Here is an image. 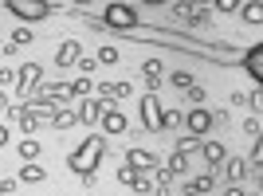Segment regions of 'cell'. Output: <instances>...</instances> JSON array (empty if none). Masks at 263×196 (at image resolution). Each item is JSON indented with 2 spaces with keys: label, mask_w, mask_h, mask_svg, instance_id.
Masks as SVG:
<instances>
[{
  "label": "cell",
  "mask_w": 263,
  "mask_h": 196,
  "mask_svg": "<svg viewBox=\"0 0 263 196\" xmlns=\"http://www.w3.org/2000/svg\"><path fill=\"white\" fill-rule=\"evenodd\" d=\"M102 153H106V138H95V133H90V138H83V145L67 157V169H71L75 177H95Z\"/></svg>",
  "instance_id": "6da1fadb"
},
{
  "label": "cell",
  "mask_w": 263,
  "mask_h": 196,
  "mask_svg": "<svg viewBox=\"0 0 263 196\" xmlns=\"http://www.w3.org/2000/svg\"><path fill=\"white\" fill-rule=\"evenodd\" d=\"M4 8H8L12 16H20V20L35 24V20H44V16H51L55 4L51 0H4Z\"/></svg>",
  "instance_id": "7a4b0ae2"
},
{
  "label": "cell",
  "mask_w": 263,
  "mask_h": 196,
  "mask_svg": "<svg viewBox=\"0 0 263 196\" xmlns=\"http://www.w3.org/2000/svg\"><path fill=\"white\" fill-rule=\"evenodd\" d=\"M102 24H106V28H118V32H130V28H138V24H142V16H138V8H134V4H106Z\"/></svg>",
  "instance_id": "3957f363"
},
{
  "label": "cell",
  "mask_w": 263,
  "mask_h": 196,
  "mask_svg": "<svg viewBox=\"0 0 263 196\" xmlns=\"http://www.w3.org/2000/svg\"><path fill=\"white\" fill-rule=\"evenodd\" d=\"M40 83H44V67H40V63H24L20 71H16V94H20L24 102H28V98H35Z\"/></svg>",
  "instance_id": "277c9868"
},
{
  "label": "cell",
  "mask_w": 263,
  "mask_h": 196,
  "mask_svg": "<svg viewBox=\"0 0 263 196\" xmlns=\"http://www.w3.org/2000/svg\"><path fill=\"white\" fill-rule=\"evenodd\" d=\"M212 126H216V118H212V110H204V106H193L185 114V133H189V138H197V142L209 138Z\"/></svg>",
  "instance_id": "5b68a950"
},
{
  "label": "cell",
  "mask_w": 263,
  "mask_h": 196,
  "mask_svg": "<svg viewBox=\"0 0 263 196\" xmlns=\"http://www.w3.org/2000/svg\"><path fill=\"white\" fill-rule=\"evenodd\" d=\"M126 169L145 177V173H154V169H161V161H157V153H149V149H126Z\"/></svg>",
  "instance_id": "8992f818"
},
{
  "label": "cell",
  "mask_w": 263,
  "mask_h": 196,
  "mask_svg": "<svg viewBox=\"0 0 263 196\" xmlns=\"http://www.w3.org/2000/svg\"><path fill=\"white\" fill-rule=\"evenodd\" d=\"M138 114H142V126H145L149 133L161 130V102H157V94H145L142 106H138Z\"/></svg>",
  "instance_id": "52a82bcc"
},
{
  "label": "cell",
  "mask_w": 263,
  "mask_h": 196,
  "mask_svg": "<svg viewBox=\"0 0 263 196\" xmlns=\"http://www.w3.org/2000/svg\"><path fill=\"white\" fill-rule=\"evenodd\" d=\"M102 110H106V102H102V98H83V106L75 110V122H83V126H99Z\"/></svg>",
  "instance_id": "ba28073f"
},
{
  "label": "cell",
  "mask_w": 263,
  "mask_h": 196,
  "mask_svg": "<svg viewBox=\"0 0 263 196\" xmlns=\"http://www.w3.org/2000/svg\"><path fill=\"white\" fill-rule=\"evenodd\" d=\"M99 126H102L106 133H126L130 118L122 114V106H106V110H102V118H99Z\"/></svg>",
  "instance_id": "9c48e42d"
},
{
  "label": "cell",
  "mask_w": 263,
  "mask_h": 196,
  "mask_svg": "<svg viewBox=\"0 0 263 196\" xmlns=\"http://www.w3.org/2000/svg\"><path fill=\"white\" fill-rule=\"evenodd\" d=\"M95 90H99V98L106 102V106L114 102V98H130V94H134V87L126 83V79H122V83H99Z\"/></svg>",
  "instance_id": "30bf717a"
},
{
  "label": "cell",
  "mask_w": 263,
  "mask_h": 196,
  "mask_svg": "<svg viewBox=\"0 0 263 196\" xmlns=\"http://www.w3.org/2000/svg\"><path fill=\"white\" fill-rule=\"evenodd\" d=\"M79 59H83V44H75V40L59 44V51H55V67H75Z\"/></svg>",
  "instance_id": "8fae6325"
},
{
  "label": "cell",
  "mask_w": 263,
  "mask_h": 196,
  "mask_svg": "<svg viewBox=\"0 0 263 196\" xmlns=\"http://www.w3.org/2000/svg\"><path fill=\"white\" fill-rule=\"evenodd\" d=\"M142 79H145V90L157 94V87H161V59H145L142 63Z\"/></svg>",
  "instance_id": "7c38bea8"
},
{
  "label": "cell",
  "mask_w": 263,
  "mask_h": 196,
  "mask_svg": "<svg viewBox=\"0 0 263 196\" xmlns=\"http://www.w3.org/2000/svg\"><path fill=\"white\" fill-rule=\"evenodd\" d=\"M224 177H228V185H243L248 181V161L243 157H228L224 161Z\"/></svg>",
  "instance_id": "4fadbf2b"
},
{
  "label": "cell",
  "mask_w": 263,
  "mask_h": 196,
  "mask_svg": "<svg viewBox=\"0 0 263 196\" xmlns=\"http://www.w3.org/2000/svg\"><path fill=\"white\" fill-rule=\"evenodd\" d=\"M200 153H204V161H209L212 169H220V165L228 161V149H224V142H200Z\"/></svg>",
  "instance_id": "5bb4252c"
},
{
  "label": "cell",
  "mask_w": 263,
  "mask_h": 196,
  "mask_svg": "<svg viewBox=\"0 0 263 196\" xmlns=\"http://www.w3.org/2000/svg\"><path fill=\"white\" fill-rule=\"evenodd\" d=\"M40 98H47V102H67L71 98V90H67V83H40V90H35Z\"/></svg>",
  "instance_id": "9a60e30c"
},
{
  "label": "cell",
  "mask_w": 263,
  "mask_h": 196,
  "mask_svg": "<svg viewBox=\"0 0 263 196\" xmlns=\"http://www.w3.org/2000/svg\"><path fill=\"white\" fill-rule=\"evenodd\" d=\"M243 71H248L252 79H263V47H259V44L243 55Z\"/></svg>",
  "instance_id": "2e32d148"
},
{
  "label": "cell",
  "mask_w": 263,
  "mask_h": 196,
  "mask_svg": "<svg viewBox=\"0 0 263 196\" xmlns=\"http://www.w3.org/2000/svg\"><path fill=\"white\" fill-rule=\"evenodd\" d=\"M185 185H189V192H193V196H209L212 188H216V173H200L197 181H185Z\"/></svg>",
  "instance_id": "e0dca14e"
},
{
  "label": "cell",
  "mask_w": 263,
  "mask_h": 196,
  "mask_svg": "<svg viewBox=\"0 0 263 196\" xmlns=\"http://www.w3.org/2000/svg\"><path fill=\"white\" fill-rule=\"evenodd\" d=\"M16 181H20V185H40V181H47V169H40V165H24L20 169V177H16Z\"/></svg>",
  "instance_id": "ac0fdd59"
},
{
  "label": "cell",
  "mask_w": 263,
  "mask_h": 196,
  "mask_svg": "<svg viewBox=\"0 0 263 196\" xmlns=\"http://www.w3.org/2000/svg\"><path fill=\"white\" fill-rule=\"evenodd\" d=\"M12 114H16V122H20V130H24V133H32L35 126L44 122V118H40V114H35L32 106H28V110H16V106H12Z\"/></svg>",
  "instance_id": "d6986e66"
},
{
  "label": "cell",
  "mask_w": 263,
  "mask_h": 196,
  "mask_svg": "<svg viewBox=\"0 0 263 196\" xmlns=\"http://www.w3.org/2000/svg\"><path fill=\"white\" fill-rule=\"evenodd\" d=\"M55 126V130H67V126H75V110H67V106H55L51 110V118H47Z\"/></svg>",
  "instance_id": "ffe728a7"
},
{
  "label": "cell",
  "mask_w": 263,
  "mask_h": 196,
  "mask_svg": "<svg viewBox=\"0 0 263 196\" xmlns=\"http://www.w3.org/2000/svg\"><path fill=\"white\" fill-rule=\"evenodd\" d=\"M161 169H165L169 177H185V169H189V153H173V157H169Z\"/></svg>",
  "instance_id": "44dd1931"
},
{
  "label": "cell",
  "mask_w": 263,
  "mask_h": 196,
  "mask_svg": "<svg viewBox=\"0 0 263 196\" xmlns=\"http://www.w3.org/2000/svg\"><path fill=\"white\" fill-rule=\"evenodd\" d=\"M181 122H185V114L177 106H161V130H177Z\"/></svg>",
  "instance_id": "7402d4cb"
},
{
  "label": "cell",
  "mask_w": 263,
  "mask_h": 196,
  "mask_svg": "<svg viewBox=\"0 0 263 196\" xmlns=\"http://www.w3.org/2000/svg\"><path fill=\"white\" fill-rule=\"evenodd\" d=\"M236 12H240L248 24H263V4H259V0H252V4H240Z\"/></svg>",
  "instance_id": "603a6c76"
},
{
  "label": "cell",
  "mask_w": 263,
  "mask_h": 196,
  "mask_svg": "<svg viewBox=\"0 0 263 196\" xmlns=\"http://www.w3.org/2000/svg\"><path fill=\"white\" fill-rule=\"evenodd\" d=\"M16 153H20V161H24V165H32L35 157H40V142H32V138H24V142H20V149H16Z\"/></svg>",
  "instance_id": "cb8c5ba5"
},
{
  "label": "cell",
  "mask_w": 263,
  "mask_h": 196,
  "mask_svg": "<svg viewBox=\"0 0 263 196\" xmlns=\"http://www.w3.org/2000/svg\"><path fill=\"white\" fill-rule=\"evenodd\" d=\"M67 90H71V98H87L95 90V83L90 79H75V83H67Z\"/></svg>",
  "instance_id": "d4e9b609"
},
{
  "label": "cell",
  "mask_w": 263,
  "mask_h": 196,
  "mask_svg": "<svg viewBox=\"0 0 263 196\" xmlns=\"http://www.w3.org/2000/svg\"><path fill=\"white\" fill-rule=\"evenodd\" d=\"M95 63H118V47H114V44H102L99 55H95Z\"/></svg>",
  "instance_id": "484cf974"
},
{
  "label": "cell",
  "mask_w": 263,
  "mask_h": 196,
  "mask_svg": "<svg viewBox=\"0 0 263 196\" xmlns=\"http://www.w3.org/2000/svg\"><path fill=\"white\" fill-rule=\"evenodd\" d=\"M169 83H173L177 90H189V87H193V75H189V71H173V75H169Z\"/></svg>",
  "instance_id": "4316f807"
},
{
  "label": "cell",
  "mask_w": 263,
  "mask_h": 196,
  "mask_svg": "<svg viewBox=\"0 0 263 196\" xmlns=\"http://www.w3.org/2000/svg\"><path fill=\"white\" fill-rule=\"evenodd\" d=\"M79 71H83V79H90V75H95V71H99V63H95V59H90V55H83V59H79Z\"/></svg>",
  "instance_id": "83f0119b"
},
{
  "label": "cell",
  "mask_w": 263,
  "mask_h": 196,
  "mask_svg": "<svg viewBox=\"0 0 263 196\" xmlns=\"http://www.w3.org/2000/svg\"><path fill=\"white\" fill-rule=\"evenodd\" d=\"M134 181H138V173L122 165V169H118V185H122V188H134Z\"/></svg>",
  "instance_id": "f1b7e54d"
},
{
  "label": "cell",
  "mask_w": 263,
  "mask_h": 196,
  "mask_svg": "<svg viewBox=\"0 0 263 196\" xmlns=\"http://www.w3.org/2000/svg\"><path fill=\"white\" fill-rule=\"evenodd\" d=\"M20 44H32V32H28V28H16V32H12V47H20Z\"/></svg>",
  "instance_id": "f546056e"
},
{
  "label": "cell",
  "mask_w": 263,
  "mask_h": 196,
  "mask_svg": "<svg viewBox=\"0 0 263 196\" xmlns=\"http://www.w3.org/2000/svg\"><path fill=\"white\" fill-rule=\"evenodd\" d=\"M134 192H142V196H149V192H154V185H149V181H145V177H138V181H134Z\"/></svg>",
  "instance_id": "4dcf8cb0"
},
{
  "label": "cell",
  "mask_w": 263,
  "mask_h": 196,
  "mask_svg": "<svg viewBox=\"0 0 263 196\" xmlns=\"http://www.w3.org/2000/svg\"><path fill=\"white\" fill-rule=\"evenodd\" d=\"M189 102H197V106H200V102H204V90H200L197 83H193V87H189Z\"/></svg>",
  "instance_id": "1f68e13d"
},
{
  "label": "cell",
  "mask_w": 263,
  "mask_h": 196,
  "mask_svg": "<svg viewBox=\"0 0 263 196\" xmlns=\"http://www.w3.org/2000/svg\"><path fill=\"white\" fill-rule=\"evenodd\" d=\"M8 83H16V71H8V67H0V87H8Z\"/></svg>",
  "instance_id": "d6a6232c"
},
{
  "label": "cell",
  "mask_w": 263,
  "mask_h": 196,
  "mask_svg": "<svg viewBox=\"0 0 263 196\" xmlns=\"http://www.w3.org/2000/svg\"><path fill=\"white\" fill-rule=\"evenodd\" d=\"M16 185H20V181H0V196H12V192H16Z\"/></svg>",
  "instance_id": "836d02e7"
},
{
  "label": "cell",
  "mask_w": 263,
  "mask_h": 196,
  "mask_svg": "<svg viewBox=\"0 0 263 196\" xmlns=\"http://www.w3.org/2000/svg\"><path fill=\"white\" fill-rule=\"evenodd\" d=\"M224 196H248V192H243V185H228V188H224Z\"/></svg>",
  "instance_id": "e575fe53"
},
{
  "label": "cell",
  "mask_w": 263,
  "mask_h": 196,
  "mask_svg": "<svg viewBox=\"0 0 263 196\" xmlns=\"http://www.w3.org/2000/svg\"><path fill=\"white\" fill-rule=\"evenodd\" d=\"M4 142H8V130H4V126H0V145H4Z\"/></svg>",
  "instance_id": "d590c367"
},
{
  "label": "cell",
  "mask_w": 263,
  "mask_h": 196,
  "mask_svg": "<svg viewBox=\"0 0 263 196\" xmlns=\"http://www.w3.org/2000/svg\"><path fill=\"white\" fill-rule=\"evenodd\" d=\"M0 110H8V98H4V90H0Z\"/></svg>",
  "instance_id": "8d00e7d4"
},
{
  "label": "cell",
  "mask_w": 263,
  "mask_h": 196,
  "mask_svg": "<svg viewBox=\"0 0 263 196\" xmlns=\"http://www.w3.org/2000/svg\"><path fill=\"white\" fill-rule=\"evenodd\" d=\"M87 196H95V192H87Z\"/></svg>",
  "instance_id": "74e56055"
}]
</instances>
